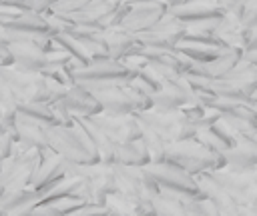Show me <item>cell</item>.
Instances as JSON below:
<instances>
[{
	"mask_svg": "<svg viewBox=\"0 0 257 216\" xmlns=\"http://www.w3.org/2000/svg\"><path fill=\"white\" fill-rule=\"evenodd\" d=\"M16 108H18V100H16L14 92L10 90V86L4 82V78L0 76V116L14 120Z\"/></svg>",
	"mask_w": 257,
	"mask_h": 216,
	"instance_id": "cell-18",
	"label": "cell"
},
{
	"mask_svg": "<svg viewBox=\"0 0 257 216\" xmlns=\"http://www.w3.org/2000/svg\"><path fill=\"white\" fill-rule=\"evenodd\" d=\"M183 208H185V216H221L215 204L205 196L183 200Z\"/></svg>",
	"mask_w": 257,
	"mask_h": 216,
	"instance_id": "cell-17",
	"label": "cell"
},
{
	"mask_svg": "<svg viewBox=\"0 0 257 216\" xmlns=\"http://www.w3.org/2000/svg\"><path fill=\"white\" fill-rule=\"evenodd\" d=\"M46 128L38 122H32L20 114L14 116V132H16V140L26 148V150H38V152H46L50 150L46 144Z\"/></svg>",
	"mask_w": 257,
	"mask_h": 216,
	"instance_id": "cell-11",
	"label": "cell"
},
{
	"mask_svg": "<svg viewBox=\"0 0 257 216\" xmlns=\"http://www.w3.org/2000/svg\"><path fill=\"white\" fill-rule=\"evenodd\" d=\"M10 54H12V66L30 74H40L46 76L48 74V54L38 50L36 46H28V44H14L8 46Z\"/></svg>",
	"mask_w": 257,
	"mask_h": 216,
	"instance_id": "cell-8",
	"label": "cell"
},
{
	"mask_svg": "<svg viewBox=\"0 0 257 216\" xmlns=\"http://www.w3.org/2000/svg\"><path fill=\"white\" fill-rule=\"evenodd\" d=\"M100 132H104L112 142L122 144L131 140L141 138V126L135 120V116H106V114H96L88 118Z\"/></svg>",
	"mask_w": 257,
	"mask_h": 216,
	"instance_id": "cell-6",
	"label": "cell"
},
{
	"mask_svg": "<svg viewBox=\"0 0 257 216\" xmlns=\"http://www.w3.org/2000/svg\"><path fill=\"white\" fill-rule=\"evenodd\" d=\"M72 216H106V206L96 204H84L80 210H76Z\"/></svg>",
	"mask_w": 257,
	"mask_h": 216,
	"instance_id": "cell-19",
	"label": "cell"
},
{
	"mask_svg": "<svg viewBox=\"0 0 257 216\" xmlns=\"http://www.w3.org/2000/svg\"><path fill=\"white\" fill-rule=\"evenodd\" d=\"M38 202H40V194L32 188L10 190V192H4V196L0 198V210H2V214L28 210V208L38 206Z\"/></svg>",
	"mask_w": 257,
	"mask_h": 216,
	"instance_id": "cell-13",
	"label": "cell"
},
{
	"mask_svg": "<svg viewBox=\"0 0 257 216\" xmlns=\"http://www.w3.org/2000/svg\"><path fill=\"white\" fill-rule=\"evenodd\" d=\"M143 172L159 186V194L179 198V200H191V198L203 196L197 184V178L173 164H167V162L147 164L143 166Z\"/></svg>",
	"mask_w": 257,
	"mask_h": 216,
	"instance_id": "cell-3",
	"label": "cell"
},
{
	"mask_svg": "<svg viewBox=\"0 0 257 216\" xmlns=\"http://www.w3.org/2000/svg\"><path fill=\"white\" fill-rule=\"evenodd\" d=\"M241 216H257V204L241 206Z\"/></svg>",
	"mask_w": 257,
	"mask_h": 216,
	"instance_id": "cell-20",
	"label": "cell"
},
{
	"mask_svg": "<svg viewBox=\"0 0 257 216\" xmlns=\"http://www.w3.org/2000/svg\"><path fill=\"white\" fill-rule=\"evenodd\" d=\"M16 114L32 120V122H38L42 126H58V120L52 112V108L48 104H32V102H24V104H18L16 108Z\"/></svg>",
	"mask_w": 257,
	"mask_h": 216,
	"instance_id": "cell-15",
	"label": "cell"
},
{
	"mask_svg": "<svg viewBox=\"0 0 257 216\" xmlns=\"http://www.w3.org/2000/svg\"><path fill=\"white\" fill-rule=\"evenodd\" d=\"M90 94L96 98L102 114H106V116H131V114H135V106L128 100L124 86H110V88H102V90H92Z\"/></svg>",
	"mask_w": 257,
	"mask_h": 216,
	"instance_id": "cell-9",
	"label": "cell"
},
{
	"mask_svg": "<svg viewBox=\"0 0 257 216\" xmlns=\"http://www.w3.org/2000/svg\"><path fill=\"white\" fill-rule=\"evenodd\" d=\"M0 46H8V38H6V28L0 26Z\"/></svg>",
	"mask_w": 257,
	"mask_h": 216,
	"instance_id": "cell-21",
	"label": "cell"
},
{
	"mask_svg": "<svg viewBox=\"0 0 257 216\" xmlns=\"http://www.w3.org/2000/svg\"><path fill=\"white\" fill-rule=\"evenodd\" d=\"M4 28L10 30V32L28 36V38H54L56 36L54 28L40 14H20L16 20L6 24Z\"/></svg>",
	"mask_w": 257,
	"mask_h": 216,
	"instance_id": "cell-12",
	"label": "cell"
},
{
	"mask_svg": "<svg viewBox=\"0 0 257 216\" xmlns=\"http://www.w3.org/2000/svg\"><path fill=\"white\" fill-rule=\"evenodd\" d=\"M153 200L155 212L157 216H185V208H183V200L179 198H171L165 194H157Z\"/></svg>",
	"mask_w": 257,
	"mask_h": 216,
	"instance_id": "cell-16",
	"label": "cell"
},
{
	"mask_svg": "<svg viewBox=\"0 0 257 216\" xmlns=\"http://www.w3.org/2000/svg\"><path fill=\"white\" fill-rule=\"evenodd\" d=\"M66 178H68L66 160L60 158L58 154H54L52 150H46V152H42V160H40V166L32 178L30 188L36 190L42 198L48 190H52L56 184H60Z\"/></svg>",
	"mask_w": 257,
	"mask_h": 216,
	"instance_id": "cell-5",
	"label": "cell"
},
{
	"mask_svg": "<svg viewBox=\"0 0 257 216\" xmlns=\"http://www.w3.org/2000/svg\"><path fill=\"white\" fill-rule=\"evenodd\" d=\"M0 164H2V160H0Z\"/></svg>",
	"mask_w": 257,
	"mask_h": 216,
	"instance_id": "cell-22",
	"label": "cell"
},
{
	"mask_svg": "<svg viewBox=\"0 0 257 216\" xmlns=\"http://www.w3.org/2000/svg\"><path fill=\"white\" fill-rule=\"evenodd\" d=\"M116 164L122 166H133V168H143L147 164H151V156L143 144V140H131V142H122L116 146Z\"/></svg>",
	"mask_w": 257,
	"mask_h": 216,
	"instance_id": "cell-14",
	"label": "cell"
},
{
	"mask_svg": "<svg viewBox=\"0 0 257 216\" xmlns=\"http://www.w3.org/2000/svg\"><path fill=\"white\" fill-rule=\"evenodd\" d=\"M42 152L38 150H24L20 154H14L0 164V186L4 192L30 188L32 178L40 166Z\"/></svg>",
	"mask_w": 257,
	"mask_h": 216,
	"instance_id": "cell-4",
	"label": "cell"
},
{
	"mask_svg": "<svg viewBox=\"0 0 257 216\" xmlns=\"http://www.w3.org/2000/svg\"><path fill=\"white\" fill-rule=\"evenodd\" d=\"M46 144L54 154H58L66 162H72V164H98L100 162L90 138L76 124L48 126Z\"/></svg>",
	"mask_w": 257,
	"mask_h": 216,
	"instance_id": "cell-1",
	"label": "cell"
},
{
	"mask_svg": "<svg viewBox=\"0 0 257 216\" xmlns=\"http://www.w3.org/2000/svg\"><path fill=\"white\" fill-rule=\"evenodd\" d=\"M60 102L72 114V118H90V116L102 114L100 104L96 102V98L86 88H82L78 84H74L72 88H68L66 96Z\"/></svg>",
	"mask_w": 257,
	"mask_h": 216,
	"instance_id": "cell-10",
	"label": "cell"
},
{
	"mask_svg": "<svg viewBox=\"0 0 257 216\" xmlns=\"http://www.w3.org/2000/svg\"><path fill=\"white\" fill-rule=\"evenodd\" d=\"M167 6L165 4H157V2H149V4H133L126 20L122 22L120 28H124L126 32L131 34H143L147 32L149 28H153L165 14Z\"/></svg>",
	"mask_w": 257,
	"mask_h": 216,
	"instance_id": "cell-7",
	"label": "cell"
},
{
	"mask_svg": "<svg viewBox=\"0 0 257 216\" xmlns=\"http://www.w3.org/2000/svg\"><path fill=\"white\" fill-rule=\"evenodd\" d=\"M163 162L173 164L191 176H199L203 172H213V170L225 168V156L213 154L197 138L169 144Z\"/></svg>",
	"mask_w": 257,
	"mask_h": 216,
	"instance_id": "cell-2",
	"label": "cell"
}]
</instances>
